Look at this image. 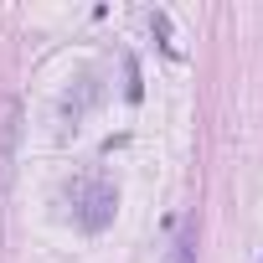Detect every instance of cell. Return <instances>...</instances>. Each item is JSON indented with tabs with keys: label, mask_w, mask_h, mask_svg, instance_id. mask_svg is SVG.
<instances>
[{
	"label": "cell",
	"mask_w": 263,
	"mask_h": 263,
	"mask_svg": "<svg viewBox=\"0 0 263 263\" xmlns=\"http://www.w3.org/2000/svg\"><path fill=\"white\" fill-rule=\"evenodd\" d=\"M93 98H98V83H93V78H83V83H78V93H67V98H62V124H67V129H78V119H83V108H88Z\"/></svg>",
	"instance_id": "3957f363"
},
{
	"label": "cell",
	"mask_w": 263,
	"mask_h": 263,
	"mask_svg": "<svg viewBox=\"0 0 263 263\" xmlns=\"http://www.w3.org/2000/svg\"><path fill=\"white\" fill-rule=\"evenodd\" d=\"M114 212H119V191L108 181H93V186L78 191V222H83V232H103L114 222Z\"/></svg>",
	"instance_id": "6da1fadb"
},
{
	"label": "cell",
	"mask_w": 263,
	"mask_h": 263,
	"mask_svg": "<svg viewBox=\"0 0 263 263\" xmlns=\"http://www.w3.org/2000/svg\"><path fill=\"white\" fill-rule=\"evenodd\" d=\"M16 135H21V103H6V124H0V181L16 176Z\"/></svg>",
	"instance_id": "7a4b0ae2"
},
{
	"label": "cell",
	"mask_w": 263,
	"mask_h": 263,
	"mask_svg": "<svg viewBox=\"0 0 263 263\" xmlns=\"http://www.w3.org/2000/svg\"><path fill=\"white\" fill-rule=\"evenodd\" d=\"M176 263H196V222L181 227V242H176Z\"/></svg>",
	"instance_id": "8992f818"
},
{
	"label": "cell",
	"mask_w": 263,
	"mask_h": 263,
	"mask_svg": "<svg viewBox=\"0 0 263 263\" xmlns=\"http://www.w3.org/2000/svg\"><path fill=\"white\" fill-rule=\"evenodd\" d=\"M124 98H129V103L145 98V83H140V62H135V52H124Z\"/></svg>",
	"instance_id": "5b68a950"
},
{
	"label": "cell",
	"mask_w": 263,
	"mask_h": 263,
	"mask_svg": "<svg viewBox=\"0 0 263 263\" xmlns=\"http://www.w3.org/2000/svg\"><path fill=\"white\" fill-rule=\"evenodd\" d=\"M150 31H155V42L165 47V57H181V42H176V26H171V11H150Z\"/></svg>",
	"instance_id": "277c9868"
}]
</instances>
